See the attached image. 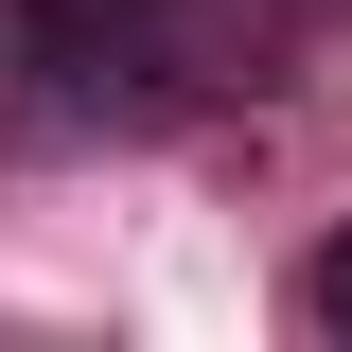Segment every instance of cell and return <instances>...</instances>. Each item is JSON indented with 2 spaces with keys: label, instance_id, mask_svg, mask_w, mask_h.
<instances>
[{
  "label": "cell",
  "instance_id": "obj_1",
  "mask_svg": "<svg viewBox=\"0 0 352 352\" xmlns=\"http://www.w3.org/2000/svg\"><path fill=\"white\" fill-rule=\"evenodd\" d=\"M335 0H0V141H159L229 88H282V53Z\"/></svg>",
  "mask_w": 352,
  "mask_h": 352
},
{
  "label": "cell",
  "instance_id": "obj_2",
  "mask_svg": "<svg viewBox=\"0 0 352 352\" xmlns=\"http://www.w3.org/2000/svg\"><path fill=\"white\" fill-rule=\"evenodd\" d=\"M300 335H335V352H352V229H335V247L300 264Z\"/></svg>",
  "mask_w": 352,
  "mask_h": 352
}]
</instances>
